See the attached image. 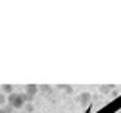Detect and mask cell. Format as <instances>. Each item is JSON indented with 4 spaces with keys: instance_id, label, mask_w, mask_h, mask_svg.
<instances>
[{
    "instance_id": "obj_1",
    "label": "cell",
    "mask_w": 121,
    "mask_h": 113,
    "mask_svg": "<svg viewBox=\"0 0 121 113\" xmlns=\"http://www.w3.org/2000/svg\"><path fill=\"white\" fill-rule=\"evenodd\" d=\"M7 104L9 106H13V108H24L25 104H27V94H13L7 95Z\"/></svg>"
},
{
    "instance_id": "obj_2",
    "label": "cell",
    "mask_w": 121,
    "mask_h": 113,
    "mask_svg": "<svg viewBox=\"0 0 121 113\" xmlns=\"http://www.w3.org/2000/svg\"><path fill=\"white\" fill-rule=\"evenodd\" d=\"M91 97H92V95L89 94V92H81V94L78 95L76 99H78V102H80L81 106H87V104L91 102Z\"/></svg>"
},
{
    "instance_id": "obj_3",
    "label": "cell",
    "mask_w": 121,
    "mask_h": 113,
    "mask_svg": "<svg viewBox=\"0 0 121 113\" xmlns=\"http://www.w3.org/2000/svg\"><path fill=\"white\" fill-rule=\"evenodd\" d=\"M38 92H40V86H36V84H27L25 86V94L31 95V97H35Z\"/></svg>"
},
{
    "instance_id": "obj_4",
    "label": "cell",
    "mask_w": 121,
    "mask_h": 113,
    "mask_svg": "<svg viewBox=\"0 0 121 113\" xmlns=\"http://www.w3.org/2000/svg\"><path fill=\"white\" fill-rule=\"evenodd\" d=\"M2 94L4 95H11L13 94V86H11V84H2Z\"/></svg>"
},
{
    "instance_id": "obj_5",
    "label": "cell",
    "mask_w": 121,
    "mask_h": 113,
    "mask_svg": "<svg viewBox=\"0 0 121 113\" xmlns=\"http://www.w3.org/2000/svg\"><path fill=\"white\" fill-rule=\"evenodd\" d=\"M112 90H114L112 84H103V86H99V92H101V94H108V92H112Z\"/></svg>"
},
{
    "instance_id": "obj_6",
    "label": "cell",
    "mask_w": 121,
    "mask_h": 113,
    "mask_svg": "<svg viewBox=\"0 0 121 113\" xmlns=\"http://www.w3.org/2000/svg\"><path fill=\"white\" fill-rule=\"evenodd\" d=\"M58 88L63 90L65 94H72V92H74V88H72V86H65V84H58Z\"/></svg>"
},
{
    "instance_id": "obj_7",
    "label": "cell",
    "mask_w": 121,
    "mask_h": 113,
    "mask_svg": "<svg viewBox=\"0 0 121 113\" xmlns=\"http://www.w3.org/2000/svg\"><path fill=\"white\" fill-rule=\"evenodd\" d=\"M0 113H13V106H9V104H7V106H2V108H0Z\"/></svg>"
},
{
    "instance_id": "obj_8",
    "label": "cell",
    "mask_w": 121,
    "mask_h": 113,
    "mask_svg": "<svg viewBox=\"0 0 121 113\" xmlns=\"http://www.w3.org/2000/svg\"><path fill=\"white\" fill-rule=\"evenodd\" d=\"M5 102H7V95L0 94V108H2V106H5Z\"/></svg>"
},
{
    "instance_id": "obj_9",
    "label": "cell",
    "mask_w": 121,
    "mask_h": 113,
    "mask_svg": "<svg viewBox=\"0 0 121 113\" xmlns=\"http://www.w3.org/2000/svg\"><path fill=\"white\" fill-rule=\"evenodd\" d=\"M24 108H25V111H27V113H33V111H35V106H33V102H29V104H25Z\"/></svg>"
},
{
    "instance_id": "obj_10",
    "label": "cell",
    "mask_w": 121,
    "mask_h": 113,
    "mask_svg": "<svg viewBox=\"0 0 121 113\" xmlns=\"http://www.w3.org/2000/svg\"><path fill=\"white\" fill-rule=\"evenodd\" d=\"M51 90H52V88H51L49 84H43V86H40V92H45V94H49Z\"/></svg>"
}]
</instances>
